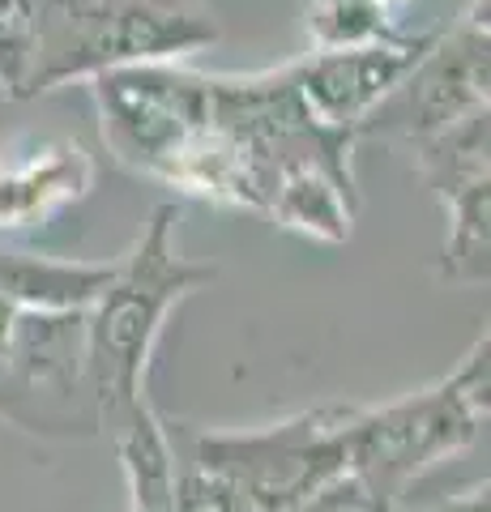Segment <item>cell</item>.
Instances as JSON below:
<instances>
[{
  "mask_svg": "<svg viewBox=\"0 0 491 512\" xmlns=\"http://www.w3.org/2000/svg\"><path fill=\"white\" fill-rule=\"evenodd\" d=\"M9 18L22 43L18 103L218 43V18L205 0H13Z\"/></svg>",
  "mask_w": 491,
  "mask_h": 512,
  "instance_id": "3957f363",
  "label": "cell"
},
{
  "mask_svg": "<svg viewBox=\"0 0 491 512\" xmlns=\"http://www.w3.org/2000/svg\"><path fill=\"white\" fill-rule=\"evenodd\" d=\"M112 158L184 197L265 214L295 175L355 184V133L312 116L291 60L261 73H201L180 60L90 77Z\"/></svg>",
  "mask_w": 491,
  "mask_h": 512,
  "instance_id": "6da1fadb",
  "label": "cell"
},
{
  "mask_svg": "<svg viewBox=\"0 0 491 512\" xmlns=\"http://www.w3.org/2000/svg\"><path fill=\"white\" fill-rule=\"evenodd\" d=\"M487 427V333L449 376L389 406H351L346 474L385 504H402L423 470L449 461Z\"/></svg>",
  "mask_w": 491,
  "mask_h": 512,
  "instance_id": "277c9868",
  "label": "cell"
},
{
  "mask_svg": "<svg viewBox=\"0 0 491 512\" xmlns=\"http://www.w3.org/2000/svg\"><path fill=\"white\" fill-rule=\"evenodd\" d=\"M487 107V0H470L466 13L436 35L423 60L398 90L359 124V137H385L419 146L423 137Z\"/></svg>",
  "mask_w": 491,
  "mask_h": 512,
  "instance_id": "8992f818",
  "label": "cell"
},
{
  "mask_svg": "<svg viewBox=\"0 0 491 512\" xmlns=\"http://www.w3.org/2000/svg\"><path fill=\"white\" fill-rule=\"evenodd\" d=\"M487 141H491L487 107L453 120L449 128H440V133H432V137H423L419 146H410L415 150L419 180L432 188L440 201L470 188V184L487 180Z\"/></svg>",
  "mask_w": 491,
  "mask_h": 512,
  "instance_id": "8fae6325",
  "label": "cell"
},
{
  "mask_svg": "<svg viewBox=\"0 0 491 512\" xmlns=\"http://www.w3.org/2000/svg\"><path fill=\"white\" fill-rule=\"evenodd\" d=\"M99 163L77 137H22L0 150V235L30 231L86 201Z\"/></svg>",
  "mask_w": 491,
  "mask_h": 512,
  "instance_id": "ba28073f",
  "label": "cell"
},
{
  "mask_svg": "<svg viewBox=\"0 0 491 512\" xmlns=\"http://www.w3.org/2000/svg\"><path fill=\"white\" fill-rule=\"evenodd\" d=\"M112 265L52 261V256L0 248V299L22 303V308H47V312H82L107 286Z\"/></svg>",
  "mask_w": 491,
  "mask_h": 512,
  "instance_id": "9c48e42d",
  "label": "cell"
},
{
  "mask_svg": "<svg viewBox=\"0 0 491 512\" xmlns=\"http://www.w3.org/2000/svg\"><path fill=\"white\" fill-rule=\"evenodd\" d=\"M487 205H491V180H479L445 197L449 231L436 274L453 286H487Z\"/></svg>",
  "mask_w": 491,
  "mask_h": 512,
  "instance_id": "7c38bea8",
  "label": "cell"
},
{
  "mask_svg": "<svg viewBox=\"0 0 491 512\" xmlns=\"http://www.w3.org/2000/svg\"><path fill=\"white\" fill-rule=\"evenodd\" d=\"M0 423L30 436H99L86 389V308L47 312L0 299Z\"/></svg>",
  "mask_w": 491,
  "mask_h": 512,
  "instance_id": "5b68a950",
  "label": "cell"
},
{
  "mask_svg": "<svg viewBox=\"0 0 491 512\" xmlns=\"http://www.w3.org/2000/svg\"><path fill=\"white\" fill-rule=\"evenodd\" d=\"M436 30H415V35H389L355 47H312L299 60H291L295 82L316 120L351 128L359 137V124L398 90L402 77L423 60V52L436 43Z\"/></svg>",
  "mask_w": 491,
  "mask_h": 512,
  "instance_id": "52a82bcc",
  "label": "cell"
},
{
  "mask_svg": "<svg viewBox=\"0 0 491 512\" xmlns=\"http://www.w3.org/2000/svg\"><path fill=\"white\" fill-rule=\"evenodd\" d=\"M116 457L120 470L129 478L133 512H176V448H171L167 423L154 414V406H137L116 436Z\"/></svg>",
  "mask_w": 491,
  "mask_h": 512,
  "instance_id": "30bf717a",
  "label": "cell"
},
{
  "mask_svg": "<svg viewBox=\"0 0 491 512\" xmlns=\"http://www.w3.org/2000/svg\"><path fill=\"white\" fill-rule=\"evenodd\" d=\"M176 222V205H158L129 256L112 265V278L86 308V389L99 414V436L107 440L137 406H146V367L167 316L218 278L214 265L176 252Z\"/></svg>",
  "mask_w": 491,
  "mask_h": 512,
  "instance_id": "7a4b0ae2",
  "label": "cell"
}]
</instances>
